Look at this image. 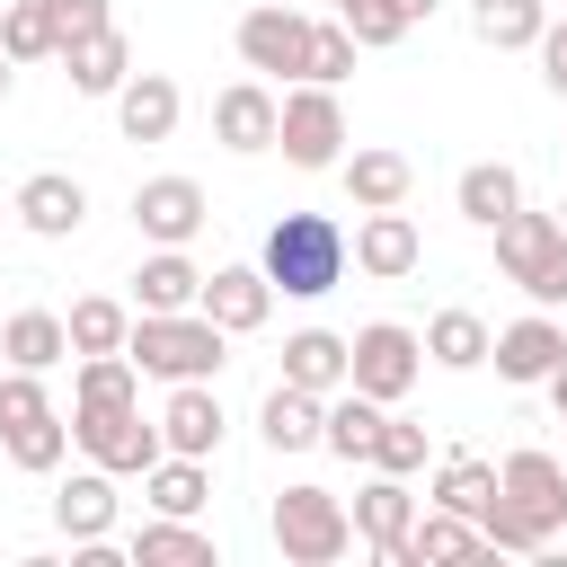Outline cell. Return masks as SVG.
I'll use <instances>...</instances> for the list:
<instances>
[{
    "mask_svg": "<svg viewBox=\"0 0 567 567\" xmlns=\"http://www.w3.org/2000/svg\"><path fill=\"white\" fill-rule=\"evenodd\" d=\"M452 558H496V549H487V532H478L470 514L425 505V514L408 523V540H399V558H390V567H452Z\"/></svg>",
    "mask_w": 567,
    "mask_h": 567,
    "instance_id": "cell-21",
    "label": "cell"
},
{
    "mask_svg": "<svg viewBox=\"0 0 567 567\" xmlns=\"http://www.w3.org/2000/svg\"><path fill=\"white\" fill-rule=\"evenodd\" d=\"M381 399H363V390H328V425H319V443L337 452V461H372V434H381Z\"/></svg>",
    "mask_w": 567,
    "mask_h": 567,
    "instance_id": "cell-33",
    "label": "cell"
},
{
    "mask_svg": "<svg viewBox=\"0 0 567 567\" xmlns=\"http://www.w3.org/2000/svg\"><path fill=\"white\" fill-rule=\"evenodd\" d=\"M372 470L416 478V470H425V425H416V416H381V434H372Z\"/></svg>",
    "mask_w": 567,
    "mask_h": 567,
    "instance_id": "cell-39",
    "label": "cell"
},
{
    "mask_svg": "<svg viewBox=\"0 0 567 567\" xmlns=\"http://www.w3.org/2000/svg\"><path fill=\"white\" fill-rule=\"evenodd\" d=\"M337 177H346V204H354V213H390V204L416 195V159H408V151H381V142H372V151H346Z\"/></svg>",
    "mask_w": 567,
    "mask_h": 567,
    "instance_id": "cell-19",
    "label": "cell"
},
{
    "mask_svg": "<svg viewBox=\"0 0 567 567\" xmlns=\"http://www.w3.org/2000/svg\"><path fill=\"white\" fill-rule=\"evenodd\" d=\"M124 354H133L142 381H213V372L230 363V337H221L204 310H133Z\"/></svg>",
    "mask_w": 567,
    "mask_h": 567,
    "instance_id": "cell-3",
    "label": "cell"
},
{
    "mask_svg": "<svg viewBox=\"0 0 567 567\" xmlns=\"http://www.w3.org/2000/svg\"><path fill=\"white\" fill-rule=\"evenodd\" d=\"M487 496H496V461H478V452H443L434 461V496L425 505H443V514H487Z\"/></svg>",
    "mask_w": 567,
    "mask_h": 567,
    "instance_id": "cell-34",
    "label": "cell"
},
{
    "mask_svg": "<svg viewBox=\"0 0 567 567\" xmlns=\"http://www.w3.org/2000/svg\"><path fill=\"white\" fill-rule=\"evenodd\" d=\"M416 372H425V337H416V328H399V319H363V328L346 337V390L399 408V399L416 390Z\"/></svg>",
    "mask_w": 567,
    "mask_h": 567,
    "instance_id": "cell-7",
    "label": "cell"
},
{
    "mask_svg": "<svg viewBox=\"0 0 567 567\" xmlns=\"http://www.w3.org/2000/svg\"><path fill=\"white\" fill-rule=\"evenodd\" d=\"M124 399H142V372H133V354H80L71 408H124Z\"/></svg>",
    "mask_w": 567,
    "mask_h": 567,
    "instance_id": "cell-36",
    "label": "cell"
},
{
    "mask_svg": "<svg viewBox=\"0 0 567 567\" xmlns=\"http://www.w3.org/2000/svg\"><path fill=\"white\" fill-rule=\"evenodd\" d=\"M266 532H275L284 567H337V558L354 549V514H346V496H328V487H310V478L275 496Z\"/></svg>",
    "mask_w": 567,
    "mask_h": 567,
    "instance_id": "cell-6",
    "label": "cell"
},
{
    "mask_svg": "<svg viewBox=\"0 0 567 567\" xmlns=\"http://www.w3.org/2000/svg\"><path fill=\"white\" fill-rule=\"evenodd\" d=\"M213 142L239 151V159L275 151V89H266V80H230V89L213 97Z\"/></svg>",
    "mask_w": 567,
    "mask_h": 567,
    "instance_id": "cell-18",
    "label": "cell"
},
{
    "mask_svg": "<svg viewBox=\"0 0 567 567\" xmlns=\"http://www.w3.org/2000/svg\"><path fill=\"white\" fill-rule=\"evenodd\" d=\"M53 62L71 71V89H80V97H115V89H124V71H133V44H124V27L106 18L97 35H71Z\"/></svg>",
    "mask_w": 567,
    "mask_h": 567,
    "instance_id": "cell-23",
    "label": "cell"
},
{
    "mask_svg": "<svg viewBox=\"0 0 567 567\" xmlns=\"http://www.w3.org/2000/svg\"><path fill=\"white\" fill-rule=\"evenodd\" d=\"M0 354H9L18 372H53V363H71V328H62V310H9V319H0Z\"/></svg>",
    "mask_w": 567,
    "mask_h": 567,
    "instance_id": "cell-27",
    "label": "cell"
},
{
    "mask_svg": "<svg viewBox=\"0 0 567 567\" xmlns=\"http://www.w3.org/2000/svg\"><path fill=\"white\" fill-rule=\"evenodd\" d=\"M124 558L133 567H221V549H213V532H195V514H151Z\"/></svg>",
    "mask_w": 567,
    "mask_h": 567,
    "instance_id": "cell-25",
    "label": "cell"
},
{
    "mask_svg": "<svg viewBox=\"0 0 567 567\" xmlns=\"http://www.w3.org/2000/svg\"><path fill=\"white\" fill-rule=\"evenodd\" d=\"M142 496H151V514H204V496H213V461L159 452V461L142 470Z\"/></svg>",
    "mask_w": 567,
    "mask_h": 567,
    "instance_id": "cell-31",
    "label": "cell"
},
{
    "mask_svg": "<svg viewBox=\"0 0 567 567\" xmlns=\"http://www.w3.org/2000/svg\"><path fill=\"white\" fill-rule=\"evenodd\" d=\"M71 443L97 461V470H115V478H142L168 443H159V425L142 416V399H124V408H71Z\"/></svg>",
    "mask_w": 567,
    "mask_h": 567,
    "instance_id": "cell-9",
    "label": "cell"
},
{
    "mask_svg": "<svg viewBox=\"0 0 567 567\" xmlns=\"http://www.w3.org/2000/svg\"><path fill=\"white\" fill-rule=\"evenodd\" d=\"M177 115H186V97H177L168 71H124V89H115V133L124 142H168Z\"/></svg>",
    "mask_w": 567,
    "mask_h": 567,
    "instance_id": "cell-17",
    "label": "cell"
},
{
    "mask_svg": "<svg viewBox=\"0 0 567 567\" xmlns=\"http://www.w3.org/2000/svg\"><path fill=\"white\" fill-rule=\"evenodd\" d=\"M540 27H549V0H470V35L487 53H523Z\"/></svg>",
    "mask_w": 567,
    "mask_h": 567,
    "instance_id": "cell-35",
    "label": "cell"
},
{
    "mask_svg": "<svg viewBox=\"0 0 567 567\" xmlns=\"http://www.w3.org/2000/svg\"><path fill=\"white\" fill-rule=\"evenodd\" d=\"M106 18H115V9H106V0H53V53H62V44H71V35H97V27H106Z\"/></svg>",
    "mask_w": 567,
    "mask_h": 567,
    "instance_id": "cell-41",
    "label": "cell"
},
{
    "mask_svg": "<svg viewBox=\"0 0 567 567\" xmlns=\"http://www.w3.org/2000/svg\"><path fill=\"white\" fill-rule=\"evenodd\" d=\"M195 292H204V266L186 248H151L133 266V310H195Z\"/></svg>",
    "mask_w": 567,
    "mask_h": 567,
    "instance_id": "cell-26",
    "label": "cell"
},
{
    "mask_svg": "<svg viewBox=\"0 0 567 567\" xmlns=\"http://www.w3.org/2000/svg\"><path fill=\"white\" fill-rule=\"evenodd\" d=\"M532 53H540V80H549V89L567 97V18H549V27L532 35Z\"/></svg>",
    "mask_w": 567,
    "mask_h": 567,
    "instance_id": "cell-42",
    "label": "cell"
},
{
    "mask_svg": "<svg viewBox=\"0 0 567 567\" xmlns=\"http://www.w3.org/2000/svg\"><path fill=\"white\" fill-rule=\"evenodd\" d=\"M558 354H567V328H558L549 310H523V319L496 328V346H487L496 381H514V390H540V381L558 372Z\"/></svg>",
    "mask_w": 567,
    "mask_h": 567,
    "instance_id": "cell-14",
    "label": "cell"
},
{
    "mask_svg": "<svg viewBox=\"0 0 567 567\" xmlns=\"http://www.w3.org/2000/svg\"><path fill=\"white\" fill-rule=\"evenodd\" d=\"M354 35H346V18H310V62H301V80H319V89H337L346 71H354Z\"/></svg>",
    "mask_w": 567,
    "mask_h": 567,
    "instance_id": "cell-38",
    "label": "cell"
},
{
    "mask_svg": "<svg viewBox=\"0 0 567 567\" xmlns=\"http://www.w3.org/2000/svg\"><path fill=\"white\" fill-rule=\"evenodd\" d=\"M239 62H248L257 80H301V62H310V18L284 9V0H257V9L239 18Z\"/></svg>",
    "mask_w": 567,
    "mask_h": 567,
    "instance_id": "cell-10",
    "label": "cell"
},
{
    "mask_svg": "<svg viewBox=\"0 0 567 567\" xmlns=\"http://www.w3.org/2000/svg\"><path fill=\"white\" fill-rule=\"evenodd\" d=\"M221 399H213V381H168V408H159V443L168 452H186V461H213L221 452Z\"/></svg>",
    "mask_w": 567,
    "mask_h": 567,
    "instance_id": "cell-16",
    "label": "cell"
},
{
    "mask_svg": "<svg viewBox=\"0 0 567 567\" xmlns=\"http://www.w3.org/2000/svg\"><path fill=\"white\" fill-rule=\"evenodd\" d=\"M487 239H496V275H505L514 292H532V310H558V301H567V230H558V213L514 204Z\"/></svg>",
    "mask_w": 567,
    "mask_h": 567,
    "instance_id": "cell-5",
    "label": "cell"
},
{
    "mask_svg": "<svg viewBox=\"0 0 567 567\" xmlns=\"http://www.w3.org/2000/svg\"><path fill=\"white\" fill-rule=\"evenodd\" d=\"M346 266H354V275H372V284H408V275L425 266V230L408 221V204L363 213V221H354V239H346Z\"/></svg>",
    "mask_w": 567,
    "mask_h": 567,
    "instance_id": "cell-11",
    "label": "cell"
},
{
    "mask_svg": "<svg viewBox=\"0 0 567 567\" xmlns=\"http://www.w3.org/2000/svg\"><path fill=\"white\" fill-rule=\"evenodd\" d=\"M434 9H443V0H399V18H408V27H416V18H434Z\"/></svg>",
    "mask_w": 567,
    "mask_h": 567,
    "instance_id": "cell-44",
    "label": "cell"
},
{
    "mask_svg": "<svg viewBox=\"0 0 567 567\" xmlns=\"http://www.w3.org/2000/svg\"><path fill=\"white\" fill-rule=\"evenodd\" d=\"M53 532H62V540H80V549H89V540H106V532H115V470H97V461H89V470H71V478L53 487Z\"/></svg>",
    "mask_w": 567,
    "mask_h": 567,
    "instance_id": "cell-20",
    "label": "cell"
},
{
    "mask_svg": "<svg viewBox=\"0 0 567 567\" xmlns=\"http://www.w3.org/2000/svg\"><path fill=\"white\" fill-rule=\"evenodd\" d=\"M540 390H549V408H558V416H567V354H558V372H549V381H540Z\"/></svg>",
    "mask_w": 567,
    "mask_h": 567,
    "instance_id": "cell-43",
    "label": "cell"
},
{
    "mask_svg": "<svg viewBox=\"0 0 567 567\" xmlns=\"http://www.w3.org/2000/svg\"><path fill=\"white\" fill-rule=\"evenodd\" d=\"M0 53L9 62H53V0H9L0 9Z\"/></svg>",
    "mask_w": 567,
    "mask_h": 567,
    "instance_id": "cell-37",
    "label": "cell"
},
{
    "mask_svg": "<svg viewBox=\"0 0 567 567\" xmlns=\"http://www.w3.org/2000/svg\"><path fill=\"white\" fill-rule=\"evenodd\" d=\"M452 204H461V221L496 230V221L523 204V177H514L505 159H470V168H461V186H452Z\"/></svg>",
    "mask_w": 567,
    "mask_h": 567,
    "instance_id": "cell-28",
    "label": "cell"
},
{
    "mask_svg": "<svg viewBox=\"0 0 567 567\" xmlns=\"http://www.w3.org/2000/svg\"><path fill=\"white\" fill-rule=\"evenodd\" d=\"M0 452L27 470V478H53L62 470V452H71V416L53 408V390H44V372H0Z\"/></svg>",
    "mask_w": 567,
    "mask_h": 567,
    "instance_id": "cell-4",
    "label": "cell"
},
{
    "mask_svg": "<svg viewBox=\"0 0 567 567\" xmlns=\"http://www.w3.org/2000/svg\"><path fill=\"white\" fill-rule=\"evenodd\" d=\"M9 80H18V62H9V53H0V97H9Z\"/></svg>",
    "mask_w": 567,
    "mask_h": 567,
    "instance_id": "cell-45",
    "label": "cell"
},
{
    "mask_svg": "<svg viewBox=\"0 0 567 567\" xmlns=\"http://www.w3.org/2000/svg\"><path fill=\"white\" fill-rule=\"evenodd\" d=\"M319 425H328V399L301 390V381H275V390L257 399V434H266V452H319Z\"/></svg>",
    "mask_w": 567,
    "mask_h": 567,
    "instance_id": "cell-22",
    "label": "cell"
},
{
    "mask_svg": "<svg viewBox=\"0 0 567 567\" xmlns=\"http://www.w3.org/2000/svg\"><path fill=\"white\" fill-rule=\"evenodd\" d=\"M18 221H27L35 239H71V230L89 221V186L62 177V168H35V177L18 186Z\"/></svg>",
    "mask_w": 567,
    "mask_h": 567,
    "instance_id": "cell-24",
    "label": "cell"
},
{
    "mask_svg": "<svg viewBox=\"0 0 567 567\" xmlns=\"http://www.w3.org/2000/svg\"><path fill=\"white\" fill-rule=\"evenodd\" d=\"M478 532H487V549L540 558V549L567 532V461H558V452H540V443L505 452V470H496V496H487Z\"/></svg>",
    "mask_w": 567,
    "mask_h": 567,
    "instance_id": "cell-1",
    "label": "cell"
},
{
    "mask_svg": "<svg viewBox=\"0 0 567 567\" xmlns=\"http://www.w3.org/2000/svg\"><path fill=\"white\" fill-rule=\"evenodd\" d=\"M204 221H213V204H204L195 177H142V186H133V230H142L151 248H186Z\"/></svg>",
    "mask_w": 567,
    "mask_h": 567,
    "instance_id": "cell-12",
    "label": "cell"
},
{
    "mask_svg": "<svg viewBox=\"0 0 567 567\" xmlns=\"http://www.w3.org/2000/svg\"><path fill=\"white\" fill-rule=\"evenodd\" d=\"M558 230H567V204H558Z\"/></svg>",
    "mask_w": 567,
    "mask_h": 567,
    "instance_id": "cell-46",
    "label": "cell"
},
{
    "mask_svg": "<svg viewBox=\"0 0 567 567\" xmlns=\"http://www.w3.org/2000/svg\"><path fill=\"white\" fill-rule=\"evenodd\" d=\"M346 35H354L363 53H381V44L408 35V18H399V0H354V9H346Z\"/></svg>",
    "mask_w": 567,
    "mask_h": 567,
    "instance_id": "cell-40",
    "label": "cell"
},
{
    "mask_svg": "<svg viewBox=\"0 0 567 567\" xmlns=\"http://www.w3.org/2000/svg\"><path fill=\"white\" fill-rule=\"evenodd\" d=\"M275 151L292 159V168H337L346 159V106H337V89H319V80H292L284 97H275Z\"/></svg>",
    "mask_w": 567,
    "mask_h": 567,
    "instance_id": "cell-8",
    "label": "cell"
},
{
    "mask_svg": "<svg viewBox=\"0 0 567 567\" xmlns=\"http://www.w3.org/2000/svg\"><path fill=\"white\" fill-rule=\"evenodd\" d=\"M487 346H496V328L478 310H434L425 319V363H443V372H478Z\"/></svg>",
    "mask_w": 567,
    "mask_h": 567,
    "instance_id": "cell-29",
    "label": "cell"
},
{
    "mask_svg": "<svg viewBox=\"0 0 567 567\" xmlns=\"http://www.w3.org/2000/svg\"><path fill=\"white\" fill-rule=\"evenodd\" d=\"M284 381H301V390H346V337L337 328H292L284 337Z\"/></svg>",
    "mask_w": 567,
    "mask_h": 567,
    "instance_id": "cell-30",
    "label": "cell"
},
{
    "mask_svg": "<svg viewBox=\"0 0 567 567\" xmlns=\"http://www.w3.org/2000/svg\"><path fill=\"white\" fill-rule=\"evenodd\" d=\"M195 310H204L221 337H257V328L275 319V284H266V266H213L204 292H195Z\"/></svg>",
    "mask_w": 567,
    "mask_h": 567,
    "instance_id": "cell-13",
    "label": "cell"
},
{
    "mask_svg": "<svg viewBox=\"0 0 567 567\" xmlns=\"http://www.w3.org/2000/svg\"><path fill=\"white\" fill-rule=\"evenodd\" d=\"M62 328H71V354H124L133 301H115V292H80V301L62 310Z\"/></svg>",
    "mask_w": 567,
    "mask_h": 567,
    "instance_id": "cell-32",
    "label": "cell"
},
{
    "mask_svg": "<svg viewBox=\"0 0 567 567\" xmlns=\"http://www.w3.org/2000/svg\"><path fill=\"white\" fill-rule=\"evenodd\" d=\"M346 514H354V540L390 567V558H399V540H408V523H416V487H408L399 470H372V478L354 487V505H346Z\"/></svg>",
    "mask_w": 567,
    "mask_h": 567,
    "instance_id": "cell-15",
    "label": "cell"
},
{
    "mask_svg": "<svg viewBox=\"0 0 567 567\" xmlns=\"http://www.w3.org/2000/svg\"><path fill=\"white\" fill-rule=\"evenodd\" d=\"M257 266H266V284H275L284 301H319V292L346 284V221H337V213H284V221L266 230Z\"/></svg>",
    "mask_w": 567,
    "mask_h": 567,
    "instance_id": "cell-2",
    "label": "cell"
}]
</instances>
